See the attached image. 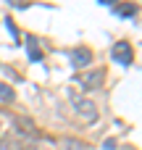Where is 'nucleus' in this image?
<instances>
[{"mask_svg":"<svg viewBox=\"0 0 142 150\" xmlns=\"http://www.w3.org/2000/svg\"><path fill=\"white\" fill-rule=\"evenodd\" d=\"M71 105H74V111H76L87 124L97 121V108H95V103H92V100H87V98H82V95L71 92Z\"/></svg>","mask_w":142,"mask_h":150,"instance_id":"obj_1","label":"nucleus"},{"mask_svg":"<svg viewBox=\"0 0 142 150\" xmlns=\"http://www.w3.org/2000/svg\"><path fill=\"white\" fill-rule=\"evenodd\" d=\"M103 79H105V71H103V69H87L84 74L76 76V82H79L84 90H97V87H103Z\"/></svg>","mask_w":142,"mask_h":150,"instance_id":"obj_2","label":"nucleus"},{"mask_svg":"<svg viewBox=\"0 0 142 150\" xmlns=\"http://www.w3.org/2000/svg\"><path fill=\"white\" fill-rule=\"evenodd\" d=\"M111 58H113L116 63H121V66H129L132 58H134V50H132L129 42H116V45L111 47Z\"/></svg>","mask_w":142,"mask_h":150,"instance_id":"obj_3","label":"nucleus"},{"mask_svg":"<svg viewBox=\"0 0 142 150\" xmlns=\"http://www.w3.org/2000/svg\"><path fill=\"white\" fill-rule=\"evenodd\" d=\"M69 61H71L74 69H87L90 61H92V53H90L87 47H71V50H69Z\"/></svg>","mask_w":142,"mask_h":150,"instance_id":"obj_4","label":"nucleus"},{"mask_svg":"<svg viewBox=\"0 0 142 150\" xmlns=\"http://www.w3.org/2000/svg\"><path fill=\"white\" fill-rule=\"evenodd\" d=\"M113 13L121 16V18H129V16L137 13V5H134V3H121V5L116 3V5H113Z\"/></svg>","mask_w":142,"mask_h":150,"instance_id":"obj_5","label":"nucleus"},{"mask_svg":"<svg viewBox=\"0 0 142 150\" xmlns=\"http://www.w3.org/2000/svg\"><path fill=\"white\" fill-rule=\"evenodd\" d=\"M24 42H26V53H29V61H34V63H37V61H42V50L37 47V40H34V37H26Z\"/></svg>","mask_w":142,"mask_h":150,"instance_id":"obj_6","label":"nucleus"},{"mask_svg":"<svg viewBox=\"0 0 142 150\" xmlns=\"http://www.w3.org/2000/svg\"><path fill=\"white\" fill-rule=\"evenodd\" d=\"M13 98H16V95H13V90H11L8 84H3V82H0V100H5V103H11Z\"/></svg>","mask_w":142,"mask_h":150,"instance_id":"obj_7","label":"nucleus"},{"mask_svg":"<svg viewBox=\"0 0 142 150\" xmlns=\"http://www.w3.org/2000/svg\"><path fill=\"white\" fill-rule=\"evenodd\" d=\"M5 24H8V32H11V34H13L16 40H18V32H16V26H13V21H11V18H5Z\"/></svg>","mask_w":142,"mask_h":150,"instance_id":"obj_8","label":"nucleus"},{"mask_svg":"<svg viewBox=\"0 0 142 150\" xmlns=\"http://www.w3.org/2000/svg\"><path fill=\"white\" fill-rule=\"evenodd\" d=\"M97 3H100V5H111V8H113V5H116L119 0H97Z\"/></svg>","mask_w":142,"mask_h":150,"instance_id":"obj_9","label":"nucleus"},{"mask_svg":"<svg viewBox=\"0 0 142 150\" xmlns=\"http://www.w3.org/2000/svg\"><path fill=\"white\" fill-rule=\"evenodd\" d=\"M11 3H13L16 8H24V5H26V0H11Z\"/></svg>","mask_w":142,"mask_h":150,"instance_id":"obj_10","label":"nucleus"},{"mask_svg":"<svg viewBox=\"0 0 142 150\" xmlns=\"http://www.w3.org/2000/svg\"><path fill=\"white\" fill-rule=\"evenodd\" d=\"M113 145H116L113 140H105V145H103V148H105V150H113Z\"/></svg>","mask_w":142,"mask_h":150,"instance_id":"obj_11","label":"nucleus"}]
</instances>
